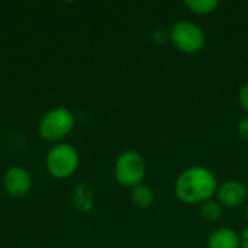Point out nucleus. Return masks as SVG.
I'll return each mask as SVG.
<instances>
[{
	"label": "nucleus",
	"mask_w": 248,
	"mask_h": 248,
	"mask_svg": "<svg viewBox=\"0 0 248 248\" xmlns=\"http://www.w3.org/2000/svg\"><path fill=\"white\" fill-rule=\"evenodd\" d=\"M218 186V180L209 169L193 166L177 176L174 195L183 203L202 205L217 195Z\"/></svg>",
	"instance_id": "f257e3e1"
},
{
	"label": "nucleus",
	"mask_w": 248,
	"mask_h": 248,
	"mask_svg": "<svg viewBox=\"0 0 248 248\" xmlns=\"http://www.w3.org/2000/svg\"><path fill=\"white\" fill-rule=\"evenodd\" d=\"M78 164H80L78 151L67 142H60L54 145L48 151L45 158V166L48 173L60 180L73 176L77 171Z\"/></svg>",
	"instance_id": "f03ea898"
},
{
	"label": "nucleus",
	"mask_w": 248,
	"mask_h": 248,
	"mask_svg": "<svg viewBox=\"0 0 248 248\" xmlns=\"http://www.w3.org/2000/svg\"><path fill=\"white\" fill-rule=\"evenodd\" d=\"M74 124L76 119L71 110L65 108H55L41 118L38 131L42 140L48 142H58L73 131Z\"/></svg>",
	"instance_id": "7ed1b4c3"
},
{
	"label": "nucleus",
	"mask_w": 248,
	"mask_h": 248,
	"mask_svg": "<svg viewBox=\"0 0 248 248\" xmlns=\"http://www.w3.org/2000/svg\"><path fill=\"white\" fill-rule=\"evenodd\" d=\"M145 171H147V166L144 157L132 150L122 153L116 158L113 167V174L116 182L121 186L129 189L142 183L145 177Z\"/></svg>",
	"instance_id": "20e7f679"
},
{
	"label": "nucleus",
	"mask_w": 248,
	"mask_h": 248,
	"mask_svg": "<svg viewBox=\"0 0 248 248\" xmlns=\"http://www.w3.org/2000/svg\"><path fill=\"white\" fill-rule=\"evenodd\" d=\"M169 39L177 51L185 54L199 52L206 41L202 28L190 20L176 22L169 32Z\"/></svg>",
	"instance_id": "39448f33"
},
{
	"label": "nucleus",
	"mask_w": 248,
	"mask_h": 248,
	"mask_svg": "<svg viewBox=\"0 0 248 248\" xmlns=\"http://www.w3.org/2000/svg\"><path fill=\"white\" fill-rule=\"evenodd\" d=\"M3 186L10 198L22 199L32 189V176L23 167H12L4 174Z\"/></svg>",
	"instance_id": "423d86ee"
},
{
	"label": "nucleus",
	"mask_w": 248,
	"mask_h": 248,
	"mask_svg": "<svg viewBox=\"0 0 248 248\" xmlns=\"http://www.w3.org/2000/svg\"><path fill=\"white\" fill-rule=\"evenodd\" d=\"M247 187L238 180H228L218 186L217 198L222 208H238L247 201Z\"/></svg>",
	"instance_id": "0eeeda50"
},
{
	"label": "nucleus",
	"mask_w": 248,
	"mask_h": 248,
	"mask_svg": "<svg viewBox=\"0 0 248 248\" xmlns=\"http://www.w3.org/2000/svg\"><path fill=\"white\" fill-rule=\"evenodd\" d=\"M208 248H240V234L228 227L218 228L209 235Z\"/></svg>",
	"instance_id": "6e6552de"
},
{
	"label": "nucleus",
	"mask_w": 248,
	"mask_h": 248,
	"mask_svg": "<svg viewBox=\"0 0 248 248\" xmlns=\"http://www.w3.org/2000/svg\"><path fill=\"white\" fill-rule=\"evenodd\" d=\"M73 203L81 212H90L94 205L93 190L86 183H78L73 192Z\"/></svg>",
	"instance_id": "1a4fd4ad"
},
{
	"label": "nucleus",
	"mask_w": 248,
	"mask_h": 248,
	"mask_svg": "<svg viewBox=\"0 0 248 248\" xmlns=\"http://www.w3.org/2000/svg\"><path fill=\"white\" fill-rule=\"evenodd\" d=\"M131 202L138 209H148L154 203V192L150 186L141 183L131 189Z\"/></svg>",
	"instance_id": "9d476101"
},
{
	"label": "nucleus",
	"mask_w": 248,
	"mask_h": 248,
	"mask_svg": "<svg viewBox=\"0 0 248 248\" xmlns=\"http://www.w3.org/2000/svg\"><path fill=\"white\" fill-rule=\"evenodd\" d=\"M186 7L199 16H208L217 12L219 3L217 0H186Z\"/></svg>",
	"instance_id": "9b49d317"
},
{
	"label": "nucleus",
	"mask_w": 248,
	"mask_h": 248,
	"mask_svg": "<svg viewBox=\"0 0 248 248\" xmlns=\"http://www.w3.org/2000/svg\"><path fill=\"white\" fill-rule=\"evenodd\" d=\"M201 217L209 222V224H214V222H218L222 217V206L219 202L211 199L205 203L201 205Z\"/></svg>",
	"instance_id": "f8f14e48"
},
{
	"label": "nucleus",
	"mask_w": 248,
	"mask_h": 248,
	"mask_svg": "<svg viewBox=\"0 0 248 248\" xmlns=\"http://www.w3.org/2000/svg\"><path fill=\"white\" fill-rule=\"evenodd\" d=\"M237 132H238V135H240V138L243 141H247L248 142V116H246L244 119L240 121L238 128H237Z\"/></svg>",
	"instance_id": "ddd939ff"
},
{
	"label": "nucleus",
	"mask_w": 248,
	"mask_h": 248,
	"mask_svg": "<svg viewBox=\"0 0 248 248\" xmlns=\"http://www.w3.org/2000/svg\"><path fill=\"white\" fill-rule=\"evenodd\" d=\"M238 99H240V105L241 108L248 113V83H246L238 93Z\"/></svg>",
	"instance_id": "4468645a"
},
{
	"label": "nucleus",
	"mask_w": 248,
	"mask_h": 248,
	"mask_svg": "<svg viewBox=\"0 0 248 248\" xmlns=\"http://www.w3.org/2000/svg\"><path fill=\"white\" fill-rule=\"evenodd\" d=\"M169 39V32L163 31V29H155L153 32V41L157 44V45H163L166 41Z\"/></svg>",
	"instance_id": "2eb2a0df"
},
{
	"label": "nucleus",
	"mask_w": 248,
	"mask_h": 248,
	"mask_svg": "<svg viewBox=\"0 0 248 248\" xmlns=\"http://www.w3.org/2000/svg\"><path fill=\"white\" fill-rule=\"evenodd\" d=\"M240 248H248V228L240 234Z\"/></svg>",
	"instance_id": "dca6fc26"
},
{
	"label": "nucleus",
	"mask_w": 248,
	"mask_h": 248,
	"mask_svg": "<svg viewBox=\"0 0 248 248\" xmlns=\"http://www.w3.org/2000/svg\"><path fill=\"white\" fill-rule=\"evenodd\" d=\"M246 217H247V219H248V203H247V208H246Z\"/></svg>",
	"instance_id": "f3484780"
}]
</instances>
